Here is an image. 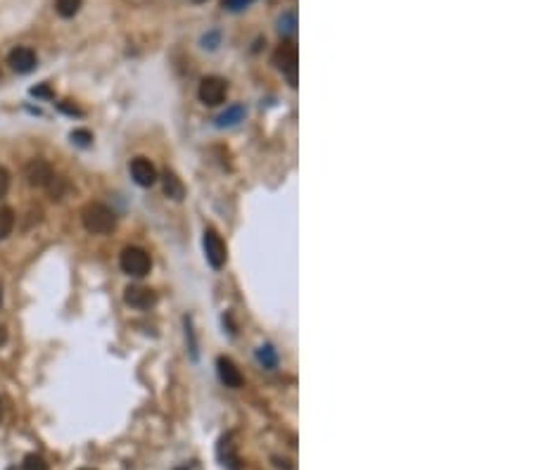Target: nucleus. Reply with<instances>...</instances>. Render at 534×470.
<instances>
[{"label":"nucleus","mask_w":534,"mask_h":470,"mask_svg":"<svg viewBox=\"0 0 534 470\" xmlns=\"http://www.w3.org/2000/svg\"><path fill=\"white\" fill-rule=\"evenodd\" d=\"M81 221H83V226H86L88 233H96V235L109 233V231H114V226H116L114 212L100 202L88 204V207L81 212Z\"/></svg>","instance_id":"nucleus-1"},{"label":"nucleus","mask_w":534,"mask_h":470,"mask_svg":"<svg viewBox=\"0 0 534 470\" xmlns=\"http://www.w3.org/2000/svg\"><path fill=\"white\" fill-rule=\"evenodd\" d=\"M119 266L124 273L133 275V278H143V275H148L150 269H152V259H150V254L145 250H141V247H126L119 257Z\"/></svg>","instance_id":"nucleus-2"},{"label":"nucleus","mask_w":534,"mask_h":470,"mask_svg":"<svg viewBox=\"0 0 534 470\" xmlns=\"http://www.w3.org/2000/svg\"><path fill=\"white\" fill-rule=\"evenodd\" d=\"M226 93H228V86L224 79H219V76H207V79H202V84L197 88L199 100L204 105H209V107H216V105L224 102Z\"/></svg>","instance_id":"nucleus-3"},{"label":"nucleus","mask_w":534,"mask_h":470,"mask_svg":"<svg viewBox=\"0 0 534 470\" xmlns=\"http://www.w3.org/2000/svg\"><path fill=\"white\" fill-rule=\"evenodd\" d=\"M202 245H204V254H207V262L211 269H221L226 264V245L221 240V235L216 231L207 228L204 231V237H202Z\"/></svg>","instance_id":"nucleus-4"},{"label":"nucleus","mask_w":534,"mask_h":470,"mask_svg":"<svg viewBox=\"0 0 534 470\" xmlns=\"http://www.w3.org/2000/svg\"><path fill=\"white\" fill-rule=\"evenodd\" d=\"M8 64L17 71V74H29V71L36 69L38 57H36V53H33L31 48L19 46V48H15V51L8 55Z\"/></svg>","instance_id":"nucleus-5"},{"label":"nucleus","mask_w":534,"mask_h":470,"mask_svg":"<svg viewBox=\"0 0 534 470\" xmlns=\"http://www.w3.org/2000/svg\"><path fill=\"white\" fill-rule=\"evenodd\" d=\"M131 176H133V181H136L138 186H143V188H150L157 181V169H154V164L150 162V159H145V157H136L131 162Z\"/></svg>","instance_id":"nucleus-6"},{"label":"nucleus","mask_w":534,"mask_h":470,"mask_svg":"<svg viewBox=\"0 0 534 470\" xmlns=\"http://www.w3.org/2000/svg\"><path fill=\"white\" fill-rule=\"evenodd\" d=\"M26 179H29L31 186L46 188L55 181V171L48 162H43V159H33L29 167H26Z\"/></svg>","instance_id":"nucleus-7"},{"label":"nucleus","mask_w":534,"mask_h":470,"mask_svg":"<svg viewBox=\"0 0 534 470\" xmlns=\"http://www.w3.org/2000/svg\"><path fill=\"white\" fill-rule=\"evenodd\" d=\"M124 302L133 309H150L154 302H157V295H154L150 287L131 285V287H126V292H124Z\"/></svg>","instance_id":"nucleus-8"},{"label":"nucleus","mask_w":534,"mask_h":470,"mask_svg":"<svg viewBox=\"0 0 534 470\" xmlns=\"http://www.w3.org/2000/svg\"><path fill=\"white\" fill-rule=\"evenodd\" d=\"M216 370H219V378L226 387H242L240 368H238L228 356H219V361H216Z\"/></svg>","instance_id":"nucleus-9"},{"label":"nucleus","mask_w":534,"mask_h":470,"mask_svg":"<svg viewBox=\"0 0 534 470\" xmlns=\"http://www.w3.org/2000/svg\"><path fill=\"white\" fill-rule=\"evenodd\" d=\"M276 62H278V67H281L283 74H287L290 86L297 84V76H294V71H297V53H294V48L283 46L281 51L276 53Z\"/></svg>","instance_id":"nucleus-10"},{"label":"nucleus","mask_w":534,"mask_h":470,"mask_svg":"<svg viewBox=\"0 0 534 470\" xmlns=\"http://www.w3.org/2000/svg\"><path fill=\"white\" fill-rule=\"evenodd\" d=\"M244 119V107L242 105H231V107H226L224 114H219V119H216V126L219 129H226V126H235L238 121Z\"/></svg>","instance_id":"nucleus-11"},{"label":"nucleus","mask_w":534,"mask_h":470,"mask_svg":"<svg viewBox=\"0 0 534 470\" xmlns=\"http://www.w3.org/2000/svg\"><path fill=\"white\" fill-rule=\"evenodd\" d=\"M81 3L83 0H55V10H57L60 17L69 19L81 10Z\"/></svg>","instance_id":"nucleus-12"},{"label":"nucleus","mask_w":534,"mask_h":470,"mask_svg":"<svg viewBox=\"0 0 534 470\" xmlns=\"http://www.w3.org/2000/svg\"><path fill=\"white\" fill-rule=\"evenodd\" d=\"M15 228V212L8 207H0V240H5Z\"/></svg>","instance_id":"nucleus-13"},{"label":"nucleus","mask_w":534,"mask_h":470,"mask_svg":"<svg viewBox=\"0 0 534 470\" xmlns=\"http://www.w3.org/2000/svg\"><path fill=\"white\" fill-rule=\"evenodd\" d=\"M164 192L171 197V200H181V197H183L181 181H178L174 174H169V171H166V176H164Z\"/></svg>","instance_id":"nucleus-14"},{"label":"nucleus","mask_w":534,"mask_h":470,"mask_svg":"<svg viewBox=\"0 0 534 470\" xmlns=\"http://www.w3.org/2000/svg\"><path fill=\"white\" fill-rule=\"evenodd\" d=\"M219 458L224 461V466H228L231 470H238V456L231 451V442H228L226 437L219 442Z\"/></svg>","instance_id":"nucleus-15"},{"label":"nucleus","mask_w":534,"mask_h":470,"mask_svg":"<svg viewBox=\"0 0 534 470\" xmlns=\"http://www.w3.org/2000/svg\"><path fill=\"white\" fill-rule=\"evenodd\" d=\"M257 359L261 363H264L266 368H274L276 366V361H278V356H276V350L271 345H264V347H259V352H257Z\"/></svg>","instance_id":"nucleus-16"},{"label":"nucleus","mask_w":534,"mask_h":470,"mask_svg":"<svg viewBox=\"0 0 534 470\" xmlns=\"http://www.w3.org/2000/svg\"><path fill=\"white\" fill-rule=\"evenodd\" d=\"M21 470H48V463L38 453H29L21 463Z\"/></svg>","instance_id":"nucleus-17"},{"label":"nucleus","mask_w":534,"mask_h":470,"mask_svg":"<svg viewBox=\"0 0 534 470\" xmlns=\"http://www.w3.org/2000/svg\"><path fill=\"white\" fill-rule=\"evenodd\" d=\"M254 0H221V5H224V10H231V12H240V10L249 8Z\"/></svg>","instance_id":"nucleus-18"},{"label":"nucleus","mask_w":534,"mask_h":470,"mask_svg":"<svg viewBox=\"0 0 534 470\" xmlns=\"http://www.w3.org/2000/svg\"><path fill=\"white\" fill-rule=\"evenodd\" d=\"M71 141H74L76 145L86 147L88 143L93 141V136H91V131H86V129H76V131H71Z\"/></svg>","instance_id":"nucleus-19"},{"label":"nucleus","mask_w":534,"mask_h":470,"mask_svg":"<svg viewBox=\"0 0 534 470\" xmlns=\"http://www.w3.org/2000/svg\"><path fill=\"white\" fill-rule=\"evenodd\" d=\"M278 24H281V26H278V29H281V34H292V31H294V12H285Z\"/></svg>","instance_id":"nucleus-20"},{"label":"nucleus","mask_w":534,"mask_h":470,"mask_svg":"<svg viewBox=\"0 0 534 470\" xmlns=\"http://www.w3.org/2000/svg\"><path fill=\"white\" fill-rule=\"evenodd\" d=\"M186 337L190 342V356L197 359V340H195V330H193V320L186 318Z\"/></svg>","instance_id":"nucleus-21"},{"label":"nucleus","mask_w":534,"mask_h":470,"mask_svg":"<svg viewBox=\"0 0 534 470\" xmlns=\"http://www.w3.org/2000/svg\"><path fill=\"white\" fill-rule=\"evenodd\" d=\"M8 190H10V174L8 169L0 167V197L8 195Z\"/></svg>","instance_id":"nucleus-22"},{"label":"nucleus","mask_w":534,"mask_h":470,"mask_svg":"<svg viewBox=\"0 0 534 470\" xmlns=\"http://www.w3.org/2000/svg\"><path fill=\"white\" fill-rule=\"evenodd\" d=\"M33 96H50V91H48V88H33Z\"/></svg>","instance_id":"nucleus-23"},{"label":"nucleus","mask_w":534,"mask_h":470,"mask_svg":"<svg viewBox=\"0 0 534 470\" xmlns=\"http://www.w3.org/2000/svg\"><path fill=\"white\" fill-rule=\"evenodd\" d=\"M0 418H3V404H0Z\"/></svg>","instance_id":"nucleus-24"},{"label":"nucleus","mask_w":534,"mask_h":470,"mask_svg":"<svg viewBox=\"0 0 534 470\" xmlns=\"http://www.w3.org/2000/svg\"><path fill=\"white\" fill-rule=\"evenodd\" d=\"M81 470H91V468H81Z\"/></svg>","instance_id":"nucleus-25"}]
</instances>
